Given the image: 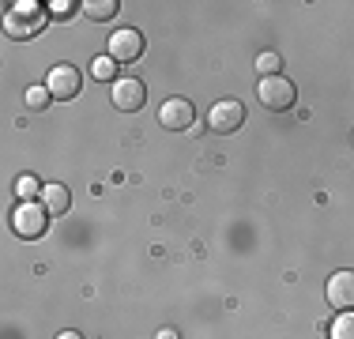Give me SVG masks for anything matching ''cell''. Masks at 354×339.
<instances>
[{
    "label": "cell",
    "mask_w": 354,
    "mask_h": 339,
    "mask_svg": "<svg viewBox=\"0 0 354 339\" xmlns=\"http://www.w3.org/2000/svg\"><path fill=\"white\" fill-rule=\"evenodd\" d=\"M257 98L264 109L283 113V109H290L294 102H298V91H294V83L286 80V75H268V80L257 83Z\"/></svg>",
    "instance_id": "cell-1"
},
{
    "label": "cell",
    "mask_w": 354,
    "mask_h": 339,
    "mask_svg": "<svg viewBox=\"0 0 354 339\" xmlns=\"http://www.w3.org/2000/svg\"><path fill=\"white\" fill-rule=\"evenodd\" d=\"M41 23H46V12H41V4H35V0H23V4H15L4 15V30L12 38H30L35 30H41Z\"/></svg>",
    "instance_id": "cell-2"
},
{
    "label": "cell",
    "mask_w": 354,
    "mask_h": 339,
    "mask_svg": "<svg viewBox=\"0 0 354 339\" xmlns=\"http://www.w3.org/2000/svg\"><path fill=\"white\" fill-rule=\"evenodd\" d=\"M49 226V211L41 208V203H19V208L12 211V230L23 237V241H35V237L46 234Z\"/></svg>",
    "instance_id": "cell-3"
},
{
    "label": "cell",
    "mask_w": 354,
    "mask_h": 339,
    "mask_svg": "<svg viewBox=\"0 0 354 339\" xmlns=\"http://www.w3.org/2000/svg\"><path fill=\"white\" fill-rule=\"evenodd\" d=\"M241 125H245V106H241L238 98H223L212 106V113H207V129L226 136V132H238Z\"/></svg>",
    "instance_id": "cell-4"
},
{
    "label": "cell",
    "mask_w": 354,
    "mask_h": 339,
    "mask_svg": "<svg viewBox=\"0 0 354 339\" xmlns=\"http://www.w3.org/2000/svg\"><path fill=\"white\" fill-rule=\"evenodd\" d=\"M109 102H113V109H121V113H136V109H143V102H147V87H143V80H136V75H121V80L113 83Z\"/></svg>",
    "instance_id": "cell-5"
},
{
    "label": "cell",
    "mask_w": 354,
    "mask_h": 339,
    "mask_svg": "<svg viewBox=\"0 0 354 339\" xmlns=\"http://www.w3.org/2000/svg\"><path fill=\"white\" fill-rule=\"evenodd\" d=\"M46 87H49V95H53V102H68V98L80 95L83 75H80V68H72V64H57V68H49Z\"/></svg>",
    "instance_id": "cell-6"
},
{
    "label": "cell",
    "mask_w": 354,
    "mask_h": 339,
    "mask_svg": "<svg viewBox=\"0 0 354 339\" xmlns=\"http://www.w3.org/2000/svg\"><path fill=\"white\" fill-rule=\"evenodd\" d=\"M158 121H162V129H170V132H185V129H192V121H196V109H192L189 98H166L162 109H158Z\"/></svg>",
    "instance_id": "cell-7"
},
{
    "label": "cell",
    "mask_w": 354,
    "mask_h": 339,
    "mask_svg": "<svg viewBox=\"0 0 354 339\" xmlns=\"http://www.w3.org/2000/svg\"><path fill=\"white\" fill-rule=\"evenodd\" d=\"M109 57H113L117 64H132V61H140L143 57V38L136 30H113L109 34Z\"/></svg>",
    "instance_id": "cell-8"
},
{
    "label": "cell",
    "mask_w": 354,
    "mask_h": 339,
    "mask_svg": "<svg viewBox=\"0 0 354 339\" xmlns=\"http://www.w3.org/2000/svg\"><path fill=\"white\" fill-rule=\"evenodd\" d=\"M328 302L343 313L354 309V271H335V275L328 279Z\"/></svg>",
    "instance_id": "cell-9"
},
{
    "label": "cell",
    "mask_w": 354,
    "mask_h": 339,
    "mask_svg": "<svg viewBox=\"0 0 354 339\" xmlns=\"http://www.w3.org/2000/svg\"><path fill=\"white\" fill-rule=\"evenodd\" d=\"M41 208H46L49 211V215H64V211H68L72 208V192L68 189H64V185H46V189H41Z\"/></svg>",
    "instance_id": "cell-10"
},
{
    "label": "cell",
    "mask_w": 354,
    "mask_h": 339,
    "mask_svg": "<svg viewBox=\"0 0 354 339\" xmlns=\"http://www.w3.org/2000/svg\"><path fill=\"white\" fill-rule=\"evenodd\" d=\"M117 12H121V4H117V0H83V15H87V19H95V23L113 19Z\"/></svg>",
    "instance_id": "cell-11"
},
{
    "label": "cell",
    "mask_w": 354,
    "mask_h": 339,
    "mask_svg": "<svg viewBox=\"0 0 354 339\" xmlns=\"http://www.w3.org/2000/svg\"><path fill=\"white\" fill-rule=\"evenodd\" d=\"M41 189H46V185H41L38 177H30V174H19V177H15V196H19V203H38Z\"/></svg>",
    "instance_id": "cell-12"
},
{
    "label": "cell",
    "mask_w": 354,
    "mask_h": 339,
    "mask_svg": "<svg viewBox=\"0 0 354 339\" xmlns=\"http://www.w3.org/2000/svg\"><path fill=\"white\" fill-rule=\"evenodd\" d=\"M91 75H95V80H102V83H117V80H121V75H117V61L109 53L91 61Z\"/></svg>",
    "instance_id": "cell-13"
},
{
    "label": "cell",
    "mask_w": 354,
    "mask_h": 339,
    "mask_svg": "<svg viewBox=\"0 0 354 339\" xmlns=\"http://www.w3.org/2000/svg\"><path fill=\"white\" fill-rule=\"evenodd\" d=\"M279 68H283V57L275 53V49H264V53L257 57V72H260V80H268V75H279Z\"/></svg>",
    "instance_id": "cell-14"
},
{
    "label": "cell",
    "mask_w": 354,
    "mask_h": 339,
    "mask_svg": "<svg viewBox=\"0 0 354 339\" xmlns=\"http://www.w3.org/2000/svg\"><path fill=\"white\" fill-rule=\"evenodd\" d=\"M332 339H354V309H347V313H339L335 317V324H332V332H328Z\"/></svg>",
    "instance_id": "cell-15"
},
{
    "label": "cell",
    "mask_w": 354,
    "mask_h": 339,
    "mask_svg": "<svg viewBox=\"0 0 354 339\" xmlns=\"http://www.w3.org/2000/svg\"><path fill=\"white\" fill-rule=\"evenodd\" d=\"M49 98H53V95H49V87H30L27 91V109H46Z\"/></svg>",
    "instance_id": "cell-16"
},
{
    "label": "cell",
    "mask_w": 354,
    "mask_h": 339,
    "mask_svg": "<svg viewBox=\"0 0 354 339\" xmlns=\"http://www.w3.org/2000/svg\"><path fill=\"white\" fill-rule=\"evenodd\" d=\"M72 8H75V4H68V0H57V4H49V12H53L57 19H64V15L72 12Z\"/></svg>",
    "instance_id": "cell-17"
},
{
    "label": "cell",
    "mask_w": 354,
    "mask_h": 339,
    "mask_svg": "<svg viewBox=\"0 0 354 339\" xmlns=\"http://www.w3.org/2000/svg\"><path fill=\"white\" fill-rule=\"evenodd\" d=\"M155 339H181V336H177V332H174V328H162V332H158Z\"/></svg>",
    "instance_id": "cell-18"
},
{
    "label": "cell",
    "mask_w": 354,
    "mask_h": 339,
    "mask_svg": "<svg viewBox=\"0 0 354 339\" xmlns=\"http://www.w3.org/2000/svg\"><path fill=\"white\" fill-rule=\"evenodd\" d=\"M57 339H83V336H80V332H61Z\"/></svg>",
    "instance_id": "cell-19"
}]
</instances>
